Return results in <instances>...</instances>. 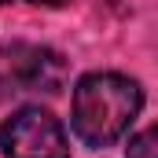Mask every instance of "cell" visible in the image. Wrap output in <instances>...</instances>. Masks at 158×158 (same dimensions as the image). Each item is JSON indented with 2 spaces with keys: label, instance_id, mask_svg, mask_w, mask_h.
<instances>
[{
  "label": "cell",
  "instance_id": "1",
  "mask_svg": "<svg viewBox=\"0 0 158 158\" xmlns=\"http://www.w3.org/2000/svg\"><path fill=\"white\" fill-rule=\"evenodd\" d=\"M143 107V88L125 74H85L74 88V132L92 147H107L129 132Z\"/></svg>",
  "mask_w": 158,
  "mask_h": 158
},
{
  "label": "cell",
  "instance_id": "2",
  "mask_svg": "<svg viewBox=\"0 0 158 158\" xmlns=\"http://www.w3.org/2000/svg\"><path fill=\"white\" fill-rule=\"evenodd\" d=\"M66 81V63L59 52L40 44H7L0 48V103L26 92H59Z\"/></svg>",
  "mask_w": 158,
  "mask_h": 158
},
{
  "label": "cell",
  "instance_id": "3",
  "mask_svg": "<svg viewBox=\"0 0 158 158\" xmlns=\"http://www.w3.org/2000/svg\"><path fill=\"white\" fill-rule=\"evenodd\" d=\"M0 151L7 158H70V140L55 114L22 107L0 125Z\"/></svg>",
  "mask_w": 158,
  "mask_h": 158
},
{
  "label": "cell",
  "instance_id": "4",
  "mask_svg": "<svg viewBox=\"0 0 158 158\" xmlns=\"http://www.w3.org/2000/svg\"><path fill=\"white\" fill-rule=\"evenodd\" d=\"M125 158H158V129H143L132 143Z\"/></svg>",
  "mask_w": 158,
  "mask_h": 158
},
{
  "label": "cell",
  "instance_id": "5",
  "mask_svg": "<svg viewBox=\"0 0 158 158\" xmlns=\"http://www.w3.org/2000/svg\"><path fill=\"white\" fill-rule=\"evenodd\" d=\"M30 4H44V7H59V4H66V0H30Z\"/></svg>",
  "mask_w": 158,
  "mask_h": 158
},
{
  "label": "cell",
  "instance_id": "6",
  "mask_svg": "<svg viewBox=\"0 0 158 158\" xmlns=\"http://www.w3.org/2000/svg\"><path fill=\"white\" fill-rule=\"evenodd\" d=\"M0 4H7V0H0Z\"/></svg>",
  "mask_w": 158,
  "mask_h": 158
}]
</instances>
